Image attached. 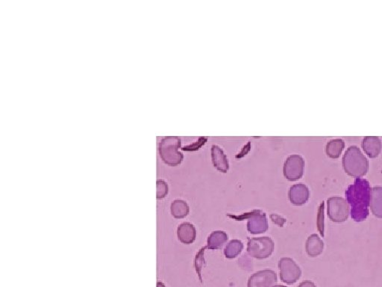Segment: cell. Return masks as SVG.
<instances>
[{"label": "cell", "instance_id": "obj_1", "mask_svg": "<svg viewBox=\"0 0 382 287\" xmlns=\"http://www.w3.org/2000/svg\"><path fill=\"white\" fill-rule=\"evenodd\" d=\"M371 191L369 182L362 178H357L346 191V200L351 206V216L355 222H363L369 216Z\"/></svg>", "mask_w": 382, "mask_h": 287}, {"label": "cell", "instance_id": "obj_2", "mask_svg": "<svg viewBox=\"0 0 382 287\" xmlns=\"http://www.w3.org/2000/svg\"><path fill=\"white\" fill-rule=\"evenodd\" d=\"M343 166L346 174L355 178L366 175L369 163L358 147H349L343 158Z\"/></svg>", "mask_w": 382, "mask_h": 287}, {"label": "cell", "instance_id": "obj_3", "mask_svg": "<svg viewBox=\"0 0 382 287\" xmlns=\"http://www.w3.org/2000/svg\"><path fill=\"white\" fill-rule=\"evenodd\" d=\"M181 147V140L177 137H167L162 139L159 145L161 158L166 164L176 166L182 162L183 154L178 151Z\"/></svg>", "mask_w": 382, "mask_h": 287}, {"label": "cell", "instance_id": "obj_4", "mask_svg": "<svg viewBox=\"0 0 382 287\" xmlns=\"http://www.w3.org/2000/svg\"><path fill=\"white\" fill-rule=\"evenodd\" d=\"M275 248L272 239L267 237L251 238L247 244L248 254L258 260L268 258Z\"/></svg>", "mask_w": 382, "mask_h": 287}, {"label": "cell", "instance_id": "obj_5", "mask_svg": "<svg viewBox=\"0 0 382 287\" xmlns=\"http://www.w3.org/2000/svg\"><path fill=\"white\" fill-rule=\"evenodd\" d=\"M329 219L335 223L346 222L349 216V205L343 197H332L327 200Z\"/></svg>", "mask_w": 382, "mask_h": 287}, {"label": "cell", "instance_id": "obj_6", "mask_svg": "<svg viewBox=\"0 0 382 287\" xmlns=\"http://www.w3.org/2000/svg\"><path fill=\"white\" fill-rule=\"evenodd\" d=\"M280 279L286 284H294L301 277L302 271L294 260L284 257L279 260Z\"/></svg>", "mask_w": 382, "mask_h": 287}, {"label": "cell", "instance_id": "obj_7", "mask_svg": "<svg viewBox=\"0 0 382 287\" xmlns=\"http://www.w3.org/2000/svg\"><path fill=\"white\" fill-rule=\"evenodd\" d=\"M305 161L300 155H291L286 159L283 168V173L286 180L297 181L300 180L304 173Z\"/></svg>", "mask_w": 382, "mask_h": 287}, {"label": "cell", "instance_id": "obj_8", "mask_svg": "<svg viewBox=\"0 0 382 287\" xmlns=\"http://www.w3.org/2000/svg\"><path fill=\"white\" fill-rule=\"evenodd\" d=\"M247 215V230L250 234H263L267 231L269 225L266 214L260 210H255Z\"/></svg>", "mask_w": 382, "mask_h": 287}, {"label": "cell", "instance_id": "obj_9", "mask_svg": "<svg viewBox=\"0 0 382 287\" xmlns=\"http://www.w3.org/2000/svg\"><path fill=\"white\" fill-rule=\"evenodd\" d=\"M276 282V273L271 269H264L249 277L247 287H271Z\"/></svg>", "mask_w": 382, "mask_h": 287}, {"label": "cell", "instance_id": "obj_10", "mask_svg": "<svg viewBox=\"0 0 382 287\" xmlns=\"http://www.w3.org/2000/svg\"><path fill=\"white\" fill-rule=\"evenodd\" d=\"M310 191L309 188L303 183L294 185L288 191L290 201L295 206L304 205L309 200Z\"/></svg>", "mask_w": 382, "mask_h": 287}, {"label": "cell", "instance_id": "obj_11", "mask_svg": "<svg viewBox=\"0 0 382 287\" xmlns=\"http://www.w3.org/2000/svg\"><path fill=\"white\" fill-rule=\"evenodd\" d=\"M212 158L214 166L220 172L227 173L229 169V162L223 150L217 145L212 148Z\"/></svg>", "mask_w": 382, "mask_h": 287}, {"label": "cell", "instance_id": "obj_12", "mask_svg": "<svg viewBox=\"0 0 382 287\" xmlns=\"http://www.w3.org/2000/svg\"><path fill=\"white\" fill-rule=\"evenodd\" d=\"M362 148L368 157L370 158H376L381 153V140L378 137H365L362 141Z\"/></svg>", "mask_w": 382, "mask_h": 287}, {"label": "cell", "instance_id": "obj_13", "mask_svg": "<svg viewBox=\"0 0 382 287\" xmlns=\"http://www.w3.org/2000/svg\"><path fill=\"white\" fill-rule=\"evenodd\" d=\"M177 236L181 243L192 244L197 237L195 227L190 223L181 224L177 230Z\"/></svg>", "mask_w": 382, "mask_h": 287}, {"label": "cell", "instance_id": "obj_14", "mask_svg": "<svg viewBox=\"0 0 382 287\" xmlns=\"http://www.w3.org/2000/svg\"><path fill=\"white\" fill-rule=\"evenodd\" d=\"M324 243L317 234H312L306 241V249L308 255L316 257L323 253Z\"/></svg>", "mask_w": 382, "mask_h": 287}, {"label": "cell", "instance_id": "obj_15", "mask_svg": "<svg viewBox=\"0 0 382 287\" xmlns=\"http://www.w3.org/2000/svg\"><path fill=\"white\" fill-rule=\"evenodd\" d=\"M371 211L375 217L382 219V187H373L371 191Z\"/></svg>", "mask_w": 382, "mask_h": 287}, {"label": "cell", "instance_id": "obj_16", "mask_svg": "<svg viewBox=\"0 0 382 287\" xmlns=\"http://www.w3.org/2000/svg\"><path fill=\"white\" fill-rule=\"evenodd\" d=\"M228 240V235L222 231H214L208 238L207 248L211 250L221 249Z\"/></svg>", "mask_w": 382, "mask_h": 287}, {"label": "cell", "instance_id": "obj_17", "mask_svg": "<svg viewBox=\"0 0 382 287\" xmlns=\"http://www.w3.org/2000/svg\"><path fill=\"white\" fill-rule=\"evenodd\" d=\"M170 211L174 218L181 219L188 215L190 208L184 200H175L171 204Z\"/></svg>", "mask_w": 382, "mask_h": 287}, {"label": "cell", "instance_id": "obj_18", "mask_svg": "<svg viewBox=\"0 0 382 287\" xmlns=\"http://www.w3.org/2000/svg\"><path fill=\"white\" fill-rule=\"evenodd\" d=\"M344 148L345 143L343 140H332L326 145V154L332 159L339 158L340 154L343 152V150L344 149Z\"/></svg>", "mask_w": 382, "mask_h": 287}, {"label": "cell", "instance_id": "obj_19", "mask_svg": "<svg viewBox=\"0 0 382 287\" xmlns=\"http://www.w3.org/2000/svg\"><path fill=\"white\" fill-rule=\"evenodd\" d=\"M243 249V244L240 240L230 241L225 248L224 254L227 259H234L238 257Z\"/></svg>", "mask_w": 382, "mask_h": 287}, {"label": "cell", "instance_id": "obj_20", "mask_svg": "<svg viewBox=\"0 0 382 287\" xmlns=\"http://www.w3.org/2000/svg\"><path fill=\"white\" fill-rule=\"evenodd\" d=\"M207 249V246L203 247V248L199 251L197 253V256H196L195 260H194V266H195L196 271H197V274H198L199 278H200L201 283H203V278H202L201 271L203 268L206 265V260H205L204 254L205 251Z\"/></svg>", "mask_w": 382, "mask_h": 287}, {"label": "cell", "instance_id": "obj_21", "mask_svg": "<svg viewBox=\"0 0 382 287\" xmlns=\"http://www.w3.org/2000/svg\"><path fill=\"white\" fill-rule=\"evenodd\" d=\"M324 202L321 203L319 208L318 216H317V227L322 237H324Z\"/></svg>", "mask_w": 382, "mask_h": 287}, {"label": "cell", "instance_id": "obj_22", "mask_svg": "<svg viewBox=\"0 0 382 287\" xmlns=\"http://www.w3.org/2000/svg\"><path fill=\"white\" fill-rule=\"evenodd\" d=\"M168 194V185L163 180L157 181V198L162 199Z\"/></svg>", "mask_w": 382, "mask_h": 287}, {"label": "cell", "instance_id": "obj_23", "mask_svg": "<svg viewBox=\"0 0 382 287\" xmlns=\"http://www.w3.org/2000/svg\"><path fill=\"white\" fill-rule=\"evenodd\" d=\"M206 141H207V138H204V137H202V138H200V139L198 140V141H197V143L193 144V145H189V146L184 147V148H182V150L183 151H197V150H198L199 148H201Z\"/></svg>", "mask_w": 382, "mask_h": 287}, {"label": "cell", "instance_id": "obj_24", "mask_svg": "<svg viewBox=\"0 0 382 287\" xmlns=\"http://www.w3.org/2000/svg\"><path fill=\"white\" fill-rule=\"evenodd\" d=\"M270 219L273 221L274 223L279 225L280 227H282L283 225L285 223V219H282V218L280 217L279 216L271 215Z\"/></svg>", "mask_w": 382, "mask_h": 287}, {"label": "cell", "instance_id": "obj_25", "mask_svg": "<svg viewBox=\"0 0 382 287\" xmlns=\"http://www.w3.org/2000/svg\"><path fill=\"white\" fill-rule=\"evenodd\" d=\"M298 287H317L316 285L310 280H306L300 283Z\"/></svg>", "mask_w": 382, "mask_h": 287}, {"label": "cell", "instance_id": "obj_26", "mask_svg": "<svg viewBox=\"0 0 382 287\" xmlns=\"http://www.w3.org/2000/svg\"><path fill=\"white\" fill-rule=\"evenodd\" d=\"M157 287H166L165 285L162 283V282H158L157 283Z\"/></svg>", "mask_w": 382, "mask_h": 287}, {"label": "cell", "instance_id": "obj_27", "mask_svg": "<svg viewBox=\"0 0 382 287\" xmlns=\"http://www.w3.org/2000/svg\"><path fill=\"white\" fill-rule=\"evenodd\" d=\"M272 287H286V286H282V285H275V286H273Z\"/></svg>", "mask_w": 382, "mask_h": 287}]
</instances>
